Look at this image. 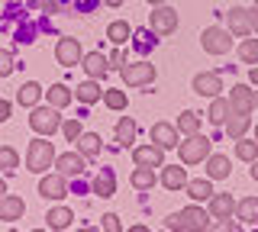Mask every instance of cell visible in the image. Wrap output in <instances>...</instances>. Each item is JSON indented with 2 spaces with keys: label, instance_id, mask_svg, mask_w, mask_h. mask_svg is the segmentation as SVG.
<instances>
[{
  "label": "cell",
  "instance_id": "cell-1",
  "mask_svg": "<svg viewBox=\"0 0 258 232\" xmlns=\"http://www.w3.org/2000/svg\"><path fill=\"white\" fill-rule=\"evenodd\" d=\"M52 165H55V145L45 135H36L26 151V168L32 174H45V168H52Z\"/></svg>",
  "mask_w": 258,
  "mask_h": 232
},
{
  "label": "cell",
  "instance_id": "cell-2",
  "mask_svg": "<svg viewBox=\"0 0 258 232\" xmlns=\"http://www.w3.org/2000/svg\"><path fill=\"white\" fill-rule=\"evenodd\" d=\"M177 155H181V165H200L210 158V139L207 135H187V139L177 145Z\"/></svg>",
  "mask_w": 258,
  "mask_h": 232
},
{
  "label": "cell",
  "instance_id": "cell-3",
  "mask_svg": "<svg viewBox=\"0 0 258 232\" xmlns=\"http://www.w3.org/2000/svg\"><path fill=\"white\" fill-rule=\"evenodd\" d=\"M29 126H32V132H39V135H52L55 129H61V116L52 103H48V107H36L29 113Z\"/></svg>",
  "mask_w": 258,
  "mask_h": 232
},
{
  "label": "cell",
  "instance_id": "cell-4",
  "mask_svg": "<svg viewBox=\"0 0 258 232\" xmlns=\"http://www.w3.org/2000/svg\"><path fill=\"white\" fill-rule=\"evenodd\" d=\"M174 29H177V10H174V7H168V4L155 7V13L149 17V33H155V36H171Z\"/></svg>",
  "mask_w": 258,
  "mask_h": 232
},
{
  "label": "cell",
  "instance_id": "cell-5",
  "mask_svg": "<svg viewBox=\"0 0 258 232\" xmlns=\"http://www.w3.org/2000/svg\"><path fill=\"white\" fill-rule=\"evenodd\" d=\"M200 45H204V52H210V55H226L232 49V33L229 29H220V26H210V29H204V36H200Z\"/></svg>",
  "mask_w": 258,
  "mask_h": 232
},
{
  "label": "cell",
  "instance_id": "cell-6",
  "mask_svg": "<svg viewBox=\"0 0 258 232\" xmlns=\"http://www.w3.org/2000/svg\"><path fill=\"white\" fill-rule=\"evenodd\" d=\"M155 65L152 61H129V65L123 68V81L129 87H145V84H152L155 81Z\"/></svg>",
  "mask_w": 258,
  "mask_h": 232
},
{
  "label": "cell",
  "instance_id": "cell-7",
  "mask_svg": "<svg viewBox=\"0 0 258 232\" xmlns=\"http://www.w3.org/2000/svg\"><path fill=\"white\" fill-rule=\"evenodd\" d=\"M55 61H58L61 68H75V65H81L84 61V55H81V42L78 39H58L55 42Z\"/></svg>",
  "mask_w": 258,
  "mask_h": 232
},
{
  "label": "cell",
  "instance_id": "cell-8",
  "mask_svg": "<svg viewBox=\"0 0 258 232\" xmlns=\"http://www.w3.org/2000/svg\"><path fill=\"white\" fill-rule=\"evenodd\" d=\"M87 168V158L81 155V151H64V155H55V171L64 174V178H78V174H84Z\"/></svg>",
  "mask_w": 258,
  "mask_h": 232
},
{
  "label": "cell",
  "instance_id": "cell-9",
  "mask_svg": "<svg viewBox=\"0 0 258 232\" xmlns=\"http://www.w3.org/2000/svg\"><path fill=\"white\" fill-rule=\"evenodd\" d=\"M39 197L45 200H64L68 197V184H64V174H42V181H39Z\"/></svg>",
  "mask_w": 258,
  "mask_h": 232
},
{
  "label": "cell",
  "instance_id": "cell-10",
  "mask_svg": "<svg viewBox=\"0 0 258 232\" xmlns=\"http://www.w3.org/2000/svg\"><path fill=\"white\" fill-rule=\"evenodd\" d=\"M229 107H232V113L248 116L255 110V91H248V84H236L229 91Z\"/></svg>",
  "mask_w": 258,
  "mask_h": 232
},
{
  "label": "cell",
  "instance_id": "cell-11",
  "mask_svg": "<svg viewBox=\"0 0 258 232\" xmlns=\"http://www.w3.org/2000/svg\"><path fill=\"white\" fill-rule=\"evenodd\" d=\"M194 94H200V97H207V100L220 97V94H223V78L213 74V71L197 74V78H194Z\"/></svg>",
  "mask_w": 258,
  "mask_h": 232
},
{
  "label": "cell",
  "instance_id": "cell-12",
  "mask_svg": "<svg viewBox=\"0 0 258 232\" xmlns=\"http://www.w3.org/2000/svg\"><path fill=\"white\" fill-rule=\"evenodd\" d=\"M133 162L136 165H142V168H161L165 165V148L161 145H136L133 148Z\"/></svg>",
  "mask_w": 258,
  "mask_h": 232
},
{
  "label": "cell",
  "instance_id": "cell-13",
  "mask_svg": "<svg viewBox=\"0 0 258 232\" xmlns=\"http://www.w3.org/2000/svg\"><path fill=\"white\" fill-rule=\"evenodd\" d=\"M152 142L155 145H161V148H177L181 145V139H177V126H171V123H155L152 126Z\"/></svg>",
  "mask_w": 258,
  "mask_h": 232
},
{
  "label": "cell",
  "instance_id": "cell-14",
  "mask_svg": "<svg viewBox=\"0 0 258 232\" xmlns=\"http://www.w3.org/2000/svg\"><path fill=\"white\" fill-rule=\"evenodd\" d=\"M210 216H213V219H229V216H236V197L232 194H213L210 197Z\"/></svg>",
  "mask_w": 258,
  "mask_h": 232
},
{
  "label": "cell",
  "instance_id": "cell-15",
  "mask_svg": "<svg viewBox=\"0 0 258 232\" xmlns=\"http://www.w3.org/2000/svg\"><path fill=\"white\" fill-rule=\"evenodd\" d=\"M184 216V232H207L210 229V213L200 210V206H187V210H181Z\"/></svg>",
  "mask_w": 258,
  "mask_h": 232
},
{
  "label": "cell",
  "instance_id": "cell-16",
  "mask_svg": "<svg viewBox=\"0 0 258 232\" xmlns=\"http://www.w3.org/2000/svg\"><path fill=\"white\" fill-rule=\"evenodd\" d=\"M81 68L87 71V78H107V71H110V61H107V55L103 52H87L84 55V61H81Z\"/></svg>",
  "mask_w": 258,
  "mask_h": 232
},
{
  "label": "cell",
  "instance_id": "cell-17",
  "mask_svg": "<svg viewBox=\"0 0 258 232\" xmlns=\"http://www.w3.org/2000/svg\"><path fill=\"white\" fill-rule=\"evenodd\" d=\"M161 184L168 190H181L187 184V168L184 165H161Z\"/></svg>",
  "mask_w": 258,
  "mask_h": 232
},
{
  "label": "cell",
  "instance_id": "cell-18",
  "mask_svg": "<svg viewBox=\"0 0 258 232\" xmlns=\"http://www.w3.org/2000/svg\"><path fill=\"white\" fill-rule=\"evenodd\" d=\"M226 23H229V33H236V36H248V33H252L248 10H242V7H232V10L226 13Z\"/></svg>",
  "mask_w": 258,
  "mask_h": 232
},
{
  "label": "cell",
  "instance_id": "cell-19",
  "mask_svg": "<svg viewBox=\"0 0 258 232\" xmlns=\"http://www.w3.org/2000/svg\"><path fill=\"white\" fill-rule=\"evenodd\" d=\"M229 171H232V162L226 155H213L210 151V158H207V178L210 181H226L229 178Z\"/></svg>",
  "mask_w": 258,
  "mask_h": 232
},
{
  "label": "cell",
  "instance_id": "cell-20",
  "mask_svg": "<svg viewBox=\"0 0 258 232\" xmlns=\"http://www.w3.org/2000/svg\"><path fill=\"white\" fill-rule=\"evenodd\" d=\"M23 210H26L23 197H16V194H4V197H0V219L13 222V219H20V216H23Z\"/></svg>",
  "mask_w": 258,
  "mask_h": 232
},
{
  "label": "cell",
  "instance_id": "cell-21",
  "mask_svg": "<svg viewBox=\"0 0 258 232\" xmlns=\"http://www.w3.org/2000/svg\"><path fill=\"white\" fill-rule=\"evenodd\" d=\"M210 123L213 126H226V119L232 116V107H229V97H213L210 100Z\"/></svg>",
  "mask_w": 258,
  "mask_h": 232
},
{
  "label": "cell",
  "instance_id": "cell-22",
  "mask_svg": "<svg viewBox=\"0 0 258 232\" xmlns=\"http://www.w3.org/2000/svg\"><path fill=\"white\" fill-rule=\"evenodd\" d=\"M184 190H187L190 200H197V203H200V200H210V197H213V181H210V178L187 181V184H184Z\"/></svg>",
  "mask_w": 258,
  "mask_h": 232
},
{
  "label": "cell",
  "instance_id": "cell-23",
  "mask_svg": "<svg viewBox=\"0 0 258 232\" xmlns=\"http://www.w3.org/2000/svg\"><path fill=\"white\" fill-rule=\"evenodd\" d=\"M236 216L245 226H252V222H258V197H242L236 203Z\"/></svg>",
  "mask_w": 258,
  "mask_h": 232
},
{
  "label": "cell",
  "instance_id": "cell-24",
  "mask_svg": "<svg viewBox=\"0 0 258 232\" xmlns=\"http://www.w3.org/2000/svg\"><path fill=\"white\" fill-rule=\"evenodd\" d=\"M71 219H75V213H71L68 206H52V210L45 213L48 229H68V226H71Z\"/></svg>",
  "mask_w": 258,
  "mask_h": 232
},
{
  "label": "cell",
  "instance_id": "cell-25",
  "mask_svg": "<svg viewBox=\"0 0 258 232\" xmlns=\"http://www.w3.org/2000/svg\"><path fill=\"white\" fill-rule=\"evenodd\" d=\"M200 123H204V116H200L197 110H184V113L177 116V132H184V135H197V132H200Z\"/></svg>",
  "mask_w": 258,
  "mask_h": 232
},
{
  "label": "cell",
  "instance_id": "cell-26",
  "mask_svg": "<svg viewBox=\"0 0 258 232\" xmlns=\"http://www.w3.org/2000/svg\"><path fill=\"white\" fill-rule=\"evenodd\" d=\"M75 145H78V151L84 158H97V155H100V135H97V132H81Z\"/></svg>",
  "mask_w": 258,
  "mask_h": 232
},
{
  "label": "cell",
  "instance_id": "cell-27",
  "mask_svg": "<svg viewBox=\"0 0 258 232\" xmlns=\"http://www.w3.org/2000/svg\"><path fill=\"white\" fill-rule=\"evenodd\" d=\"M248 129H252V119L242 116V113H232L229 119H226V135H229V139H242Z\"/></svg>",
  "mask_w": 258,
  "mask_h": 232
},
{
  "label": "cell",
  "instance_id": "cell-28",
  "mask_svg": "<svg viewBox=\"0 0 258 232\" xmlns=\"http://www.w3.org/2000/svg\"><path fill=\"white\" fill-rule=\"evenodd\" d=\"M45 97H48V103H52L55 110H64V107H68L71 100H75V94H71V91H68L64 84H52V87L45 91Z\"/></svg>",
  "mask_w": 258,
  "mask_h": 232
},
{
  "label": "cell",
  "instance_id": "cell-29",
  "mask_svg": "<svg viewBox=\"0 0 258 232\" xmlns=\"http://www.w3.org/2000/svg\"><path fill=\"white\" fill-rule=\"evenodd\" d=\"M94 194L103 197V200L116 194V178H113V171H100V174L94 178Z\"/></svg>",
  "mask_w": 258,
  "mask_h": 232
},
{
  "label": "cell",
  "instance_id": "cell-30",
  "mask_svg": "<svg viewBox=\"0 0 258 232\" xmlns=\"http://www.w3.org/2000/svg\"><path fill=\"white\" fill-rule=\"evenodd\" d=\"M107 39H110L113 45H123V42H129V39H133V26H129L126 20L110 23V26H107Z\"/></svg>",
  "mask_w": 258,
  "mask_h": 232
},
{
  "label": "cell",
  "instance_id": "cell-31",
  "mask_svg": "<svg viewBox=\"0 0 258 232\" xmlns=\"http://www.w3.org/2000/svg\"><path fill=\"white\" fill-rule=\"evenodd\" d=\"M75 97H78L81 103H97V100H103V91H100V84L91 78V81H84V84L75 91Z\"/></svg>",
  "mask_w": 258,
  "mask_h": 232
},
{
  "label": "cell",
  "instance_id": "cell-32",
  "mask_svg": "<svg viewBox=\"0 0 258 232\" xmlns=\"http://www.w3.org/2000/svg\"><path fill=\"white\" fill-rule=\"evenodd\" d=\"M133 187L136 190H149L152 184H155V168H142V165H136V171H133Z\"/></svg>",
  "mask_w": 258,
  "mask_h": 232
},
{
  "label": "cell",
  "instance_id": "cell-33",
  "mask_svg": "<svg viewBox=\"0 0 258 232\" xmlns=\"http://www.w3.org/2000/svg\"><path fill=\"white\" fill-rule=\"evenodd\" d=\"M39 97H42V87H39L36 81H26V84L20 87V94H16V100H20L23 107H36Z\"/></svg>",
  "mask_w": 258,
  "mask_h": 232
},
{
  "label": "cell",
  "instance_id": "cell-34",
  "mask_svg": "<svg viewBox=\"0 0 258 232\" xmlns=\"http://www.w3.org/2000/svg\"><path fill=\"white\" fill-rule=\"evenodd\" d=\"M116 142H119V145H133V142H136V123H133V116H123L116 123Z\"/></svg>",
  "mask_w": 258,
  "mask_h": 232
},
{
  "label": "cell",
  "instance_id": "cell-35",
  "mask_svg": "<svg viewBox=\"0 0 258 232\" xmlns=\"http://www.w3.org/2000/svg\"><path fill=\"white\" fill-rule=\"evenodd\" d=\"M236 158H242V162H255L258 158V142L255 139H236Z\"/></svg>",
  "mask_w": 258,
  "mask_h": 232
},
{
  "label": "cell",
  "instance_id": "cell-36",
  "mask_svg": "<svg viewBox=\"0 0 258 232\" xmlns=\"http://www.w3.org/2000/svg\"><path fill=\"white\" fill-rule=\"evenodd\" d=\"M236 52H239V58L245 61V65H258V39H242Z\"/></svg>",
  "mask_w": 258,
  "mask_h": 232
},
{
  "label": "cell",
  "instance_id": "cell-37",
  "mask_svg": "<svg viewBox=\"0 0 258 232\" xmlns=\"http://www.w3.org/2000/svg\"><path fill=\"white\" fill-rule=\"evenodd\" d=\"M16 165H20V155H16L10 145H0V168H4V174L16 171Z\"/></svg>",
  "mask_w": 258,
  "mask_h": 232
},
{
  "label": "cell",
  "instance_id": "cell-38",
  "mask_svg": "<svg viewBox=\"0 0 258 232\" xmlns=\"http://www.w3.org/2000/svg\"><path fill=\"white\" fill-rule=\"evenodd\" d=\"M103 100H107L110 110H126V94L123 91H103Z\"/></svg>",
  "mask_w": 258,
  "mask_h": 232
},
{
  "label": "cell",
  "instance_id": "cell-39",
  "mask_svg": "<svg viewBox=\"0 0 258 232\" xmlns=\"http://www.w3.org/2000/svg\"><path fill=\"white\" fill-rule=\"evenodd\" d=\"M61 132H64V139H68V142H78L81 123H78V119H64V123H61Z\"/></svg>",
  "mask_w": 258,
  "mask_h": 232
},
{
  "label": "cell",
  "instance_id": "cell-40",
  "mask_svg": "<svg viewBox=\"0 0 258 232\" xmlns=\"http://www.w3.org/2000/svg\"><path fill=\"white\" fill-rule=\"evenodd\" d=\"M10 71H13V52L0 49V78H7Z\"/></svg>",
  "mask_w": 258,
  "mask_h": 232
},
{
  "label": "cell",
  "instance_id": "cell-41",
  "mask_svg": "<svg viewBox=\"0 0 258 232\" xmlns=\"http://www.w3.org/2000/svg\"><path fill=\"white\" fill-rule=\"evenodd\" d=\"M107 61H110V68H116V71H123V68L129 65V61H126V52H123V49L110 52V58H107Z\"/></svg>",
  "mask_w": 258,
  "mask_h": 232
},
{
  "label": "cell",
  "instance_id": "cell-42",
  "mask_svg": "<svg viewBox=\"0 0 258 232\" xmlns=\"http://www.w3.org/2000/svg\"><path fill=\"white\" fill-rule=\"evenodd\" d=\"M207 232H236V222H232V216H229V219H216Z\"/></svg>",
  "mask_w": 258,
  "mask_h": 232
},
{
  "label": "cell",
  "instance_id": "cell-43",
  "mask_svg": "<svg viewBox=\"0 0 258 232\" xmlns=\"http://www.w3.org/2000/svg\"><path fill=\"white\" fill-rule=\"evenodd\" d=\"M103 232H123V229H119V216L116 213H107V216H103Z\"/></svg>",
  "mask_w": 258,
  "mask_h": 232
},
{
  "label": "cell",
  "instance_id": "cell-44",
  "mask_svg": "<svg viewBox=\"0 0 258 232\" xmlns=\"http://www.w3.org/2000/svg\"><path fill=\"white\" fill-rule=\"evenodd\" d=\"M165 222H168V229H171V232H184V216L181 213H171Z\"/></svg>",
  "mask_w": 258,
  "mask_h": 232
},
{
  "label": "cell",
  "instance_id": "cell-45",
  "mask_svg": "<svg viewBox=\"0 0 258 232\" xmlns=\"http://www.w3.org/2000/svg\"><path fill=\"white\" fill-rule=\"evenodd\" d=\"M10 110H13L10 100H0V123H7V119H10Z\"/></svg>",
  "mask_w": 258,
  "mask_h": 232
},
{
  "label": "cell",
  "instance_id": "cell-46",
  "mask_svg": "<svg viewBox=\"0 0 258 232\" xmlns=\"http://www.w3.org/2000/svg\"><path fill=\"white\" fill-rule=\"evenodd\" d=\"M39 7H42L45 13H55L58 10V0H39Z\"/></svg>",
  "mask_w": 258,
  "mask_h": 232
},
{
  "label": "cell",
  "instance_id": "cell-47",
  "mask_svg": "<svg viewBox=\"0 0 258 232\" xmlns=\"http://www.w3.org/2000/svg\"><path fill=\"white\" fill-rule=\"evenodd\" d=\"M248 20H252V33H258V4L248 10Z\"/></svg>",
  "mask_w": 258,
  "mask_h": 232
},
{
  "label": "cell",
  "instance_id": "cell-48",
  "mask_svg": "<svg viewBox=\"0 0 258 232\" xmlns=\"http://www.w3.org/2000/svg\"><path fill=\"white\" fill-rule=\"evenodd\" d=\"M248 81H252V84H258V68H252V71H248Z\"/></svg>",
  "mask_w": 258,
  "mask_h": 232
},
{
  "label": "cell",
  "instance_id": "cell-49",
  "mask_svg": "<svg viewBox=\"0 0 258 232\" xmlns=\"http://www.w3.org/2000/svg\"><path fill=\"white\" fill-rule=\"evenodd\" d=\"M119 4H126V0H107V7H119Z\"/></svg>",
  "mask_w": 258,
  "mask_h": 232
},
{
  "label": "cell",
  "instance_id": "cell-50",
  "mask_svg": "<svg viewBox=\"0 0 258 232\" xmlns=\"http://www.w3.org/2000/svg\"><path fill=\"white\" fill-rule=\"evenodd\" d=\"M7 194V184H4V178H0V197H4Z\"/></svg>",
  "mask_w": 258,
  "mask_h": 232
},
{
  "label": "cell",
  "instance_id": "cell-51",
  "mask_svg": "<svg viewBox=\"0 0 258 232\" xmlns=\"http://www.w3.org/2000/svg\"><path fill=\"white\" fill-rule=\"evenodd\" d=\"M129 232H149V229H145V226H133V229H129Z\"/></svg>",
  "mask_w": 258,
  "mask_h": 232
},
{
  "label": "cell",
  "instance_id": "cell-52",
  "mask_svg": "<svg viewBox=\"0 0 258 232\" xmlns=\"http://www.w3.org/2000/svg\"><path fill=\"white\" fill-rule=\"evenodd\" d=\"M149 4H152V7H161V4H168V0H149Z\"/></svg>",
  "mask_w": 258,
  "mask_h": 232
},
{
  "label": "cell",
  "instance_id": "cell-53",
  "mask_svg": "<svg viewBox=\"0 0 258 232\" xmlns=\"http://www.w3.org/2000/svg\"><path fill=\"white\" fill-rule=\"evenodd\" d=\"M252 178H255V181H258V162H255V168H252Z\"/></svg>",
  "mask_w": 258,
  "mask_h": 232
},
{
  "label": "cell",
  "instance_id": "cell-54",
  "mask_svg": "<svg viewBox=\"0 0 258 232\" xmlns=\"http://www.w3.org/2000/svg\"><path fill=\"white\" fill-rule=\"evenodd\" d=\"M78 232H97V229H91V226H84V229H78Z\"/></svg>",
  "mask_w": 258,
  "mask_h": 232
},
{
  "label": "cell",
  "instance_id": "cell-55",
  "mask_svg": "<svg viewBox=\"0 0 258 232\" xmlns=\"http://www.w3.org/2000/svg\"><path fill=\"white\" fill-rule=\"evenodd\" d=\"M255 142H258V126H255Z\"/></svg>",
  "mask_w": 258,
  "mask_h": 232
},
{
  "label": "cell",
  "instance_id": "cell-56",
  "mask_svg": "<svg viewBox=\"0 0 258 232\" xmlns=\"http://www.w3.org/2000/svg\"><path fill=\"white\" fill-rule=\"evenodd\" d=\"M10 232H16V229H10Z\"/></svg>",
  "mask_w": 258,
  "mask_h": 232
},
{
  "label": "cell",
  "instance_id": "cell-57",
  "mask_svg": "<svg viewBox=\"0 0 258 232\" xmlns=\"http://www.w3.org/2000/svg\"><path fill=\"white\" fill-rule=\"evenodd\" d=\"M255 4H258V0H255Z\"/></svg>",
  "mask_w": 258,
  "mask_h": 232
},
{
  "label": "cell",
  "instance_id": "cell-58",
  "mask_svg": "<svg viewBox=\"0 0 258 232\" xmlns=\"http://www.w3.org/2000/svg\"><path fill=\"white\" fill-rule=\"evenodd\" d=\"M36 232H39V229H36Z\"/></svg>",
  "mask_w": 258,
  "mask_h": 232
}]
</instances>
